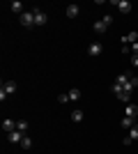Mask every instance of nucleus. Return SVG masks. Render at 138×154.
Listing matches in <instances>:
<instances>
[{"label":"nucleus","instance_id":"nucleus-4","mask_svg":"<svg viewBox=\"0 0 138 154\" xmlns=\"http://www.w3.org/2000/svg\"><path fill=\"white\" fill-rule=\"evenodd\" d=\"M115 7H118L122 14H129V12H131V2H127V0H115Z\"/></svg>","mask_w":138,"mask_h":154},{"label":"nucleus","instance_id":"nucleus-10","mask_svg":"<svg viewBox=\"0 0 138 154\" xmlns=\"http://www.w3.org/2000/svg\"><path fill=\"white\" fill-rule=\"evenodd\" d=\"M120 124H122V127H124V129H131L133 124H136V117H129V115H124V117H122V122H120Z\"/></svg>","mask_w":138,"mask_h":154},{"label":"nucleus","instance_id":"nucleus-12","mask_svg":"<svg viewBox=\"0 0 138 154\" xmlns=\"http://www.w3.org/2000/svg\"><path fill=\"white\" fill-rule=\"evenodd\" d=\"M81 99V90L78 88H72V90H69V101H78Z\"/></svg>","mask_w":138,"mask_h":154},{"label":"nucleus","instance_id":"nucleus-15","mask_svg":"<svg viewBox=\"0 0 138 154\" xmlns=\"http://www.w3.org/2000/svg\"><path fill=\"white\" fill-rule=\"evenodd\" d=\"M127 115H129V117H136V115H138V106H133V103H127Z\"/></svg>","mask_w":138,"mask_h":154},{"label":"nucleus","instance_id":"nucleus-18","mask_svg":"<svg viewBox=\"0 0 138 154\" xmlns=\"http://www.w3.org/2000/svg\"><path fill=\"white\" fill-rule=\"evenodd\" d=\"M16 129L26 134V131H28V122H26V120H21V122H16Z\"/></svg>","mask_w":138,"mask_h":154},{"label":"nucleus","instance_id":"nucleus-16","mask_svg":"<svg viewBox=\"0 0 138 154\" xmlns=\"http://www.w3.org/2000/svg\"><path fill=\"white\" fill-rule=\"evenodd\" d=\"M122 42H131V44H136V42H138V32H129V35H124Z\"/></svg>","mask_w":138,"mask_h":154},{"label":"nucleus","instance_id":"nucleus-1","mask_svg":"<svg viewBox=\"0 0 138 154\" xmlns=\"http://www.w3.org/2000/svg\"><path fill=\"white\" fill-rule=\"evenodd\" d=\"M111 23H113V16H108V14H106L104 19L94 21V26H92V28H94V32H106V28L111 26Z\"/></svg>","mask_w":138,"mask_h":154},{"label":"nucleus","instance_id":"nucleus-5","mask_svg":"<svg viewBox=\"0 0 138 154\" xmlns=\"http://www.w3.org/2000/svg\"><path fill=\"white\" fill-rule=\"evenodd\" d=\"M32 12H35V26H44L46 21H48V19H46V14L41 12V9H32Z\"/></svg>","mask_w":138,"mask_h":154},{"label":"nucleus","instance_id":"nucleus-9","mask_svg":"<svg viewBox=\"0 0 138 154\" xmlns=\"http://www.w3.org/2000/svg\"><path fill=\"white\" fill-rule=\"evenodd\" d=\"M69 117H72V122H76V124H78V122H83V117H85V115H83V110H81V108H76V110H74V113H72Z\"/></svg>","mask_w":138,"mask_h":154},{"label":"nucleus","instance_id":"nucleus-20","mask_svg":"<svg viewBox=\"0 0 138 154\" xmlns=\"http://www.w3.org/2000/svg\"><path fill=\"white\" fill-rule=\"evenodd\" d=\"M131 64H133V67H138V53H133V55H131Z\"/></svg>","mask_w":138,"mask_h":154},{"label":"nucleus","instance_id":"nucleus-6","mask_svg":"<svg viewBox=\"0 0 138 154\" xmlns=\"http://www.w3.org/2000/svg\"><path fill=\"white\" fill-rule=\"evenodd\" d=\"M0 88L5 90V94H7V97H9V94H14V92H16V83H14V81H5V83L0 85Z\"/></svg>","mask_w":138,"mask_h":154},{"label":"nucleus","instance_id":"nucleus-7","mask_svg":"<svg viewBox=\"0 0 138 154\" xmlns=\"http://www.w3.org/2000/svg\"><path fill=\"white\" fill-rule=\"evenodd\" d=\"M101 51H104V46L99 44V42H94V44H90V46H87V53H90V55H99Z\"/></svg>","mask_w":138,"mask_h":154},{"label":"nucleus","instance_id":"nucleus-17","mask_svg":"<svg viewBox=\"0 0 138 154\" xmlns=\"http://www.w3.org/2000/svg\"><path fill=\"white\" fill-rule=\"evenodd\" d=\"M21 147H23V149H30V147H32V140H30V136H23V140H21Z\"/></svg>","mask_w":138,"mask_h":154},{"label":"nucleus","instance_id":"nucleus-19","mask_svg":"<svg viewBox=\"0 0 138 154\" xmlns=\"http://www.w3.org/2000/svg\"><path fill=\"white\" fill-rule=\"evenodd\" d=\"M58 101H60V103H67V101H69V94H60Z\"/></svg>","mask_w":138,"mask_h":154},{"label":"nucleus","instance_id":"nucleus-3","mask_svg":"<svg viewBox=\"0 0 138 154\" xmlns=\"http://www.w3.org/2000/svg\"><path fill=\"white\" fill-rule=\"evenodd\" d=\"M23 136H26L23 131H19V129H14L12 134H7V140H9V143H19V145H21V140H23Z\"/></svg>","mask_w":138,"mask_h":154},{"label":"nucleus","instance_id":"nucleus-14","mask_svg":"<svg viewBox=\"0 0 138 154\" xmlns=\"http://www.w3.org/2000/svg\"><path fill=\"white\" fill-rule=\"evenodd\" d=\"M9 9H12V12H16V14H23V5H21L19 0H14L12 5H9Z\"/></svg>","mask_w":138,"mask_h":154},{"label":"nucleus","instance_id":"nucleus-8","mask_svg":"<svg viewBox=\"0 0 138 154\" xmlns=\"http://www.w3.org/2000/svg\"><path fill=\"white\" fill-rule=\"evenodd\" d=\"M14 129H16V122H14V120H5V122H2V131H5V134H12Z\"/></svg>","mask_w":138,"mask_h":154},{"label":"nucleus","instance_id":"nucleus-2","mask_svg":"<svg viewBox=\"0 0 138 154\" xmlns=\"http://www.w3.org/2000/svg\"><path fill=\"white\" fill-rule=\"evenodd\" d=\"M21 26L23 28H35V12L28 9V12L21 14Z\"/></svg>","mask_w":138,"mask_h":154},{"label":"nucleus","instance_id":"nucleus-13","mask_svg":"<svg viewBox=\"0 0 138 154\" xmlns=\"http://www.w3.org/2000/svg\"><path fill=\"white\" fill-rule=\"evenodd\" d=\"M127 138H129V140H138V124H133L131 129H129V136H127Z\"/></svg>","mask_w":138,"mask_h":154},{"label":"nucleus","instance_id":"nucleus-11","mask_svg":"<svg viewBox=\"0 0 138 154\" xmlns=\"http://www.w3.org/2000/svg\"><path fill=\"white\" fill-rule=\"evenodd\" d=\"M78 5H69L67 7V16H69V19H76V16H78Z\"/></svg>","mask_w":138,"mask_h":154}]
</instances>
